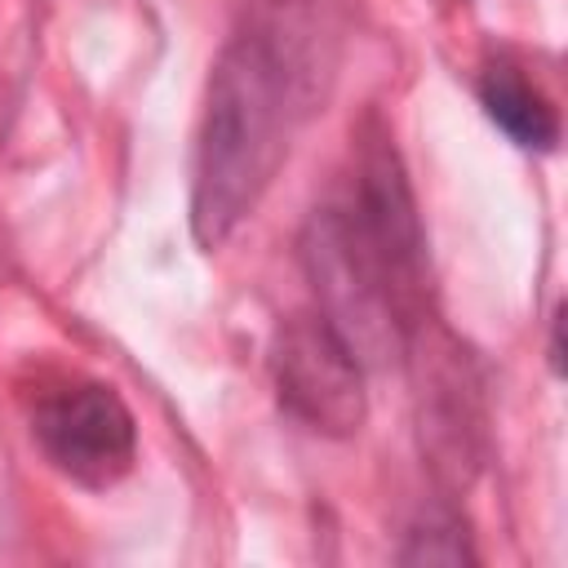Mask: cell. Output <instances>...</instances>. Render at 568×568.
I'll use <instances>...</instances> for the list:
<instances>
[{
    "mask_svg": "<svg viewBox=\"0 0 568 568\" xmlns=\"http://www.w3.org/2000/svg\"><path fill=\"white\" fill-rule=\"evenodd\" d=\"M413 541L399 550L404 564H470L475 550L466 546V532L457 519H426V528H413L408 532Z\"/></svg>",
    "mask_w": 568,
    "mask_h": 568,
    "instance_id": "obj_6",
    "label": "cell"
},
{
    "mask_svg": "<svg viewBox=\"0 0 568 568\" xmlns=\"http://www.w3.org/2000/svg\"><path fill=\"white\" fill-rule=\"evenodd\" d=\"M302 266L320 315L359 359H399L426 324V231L390 138L377 129L337 200L311 213Z\"/></svg>",
    "mask_w": 568,
    "mask_h": 568,
    "instance_id": "obj_1",
    "label": "cell"
},
{
    "mask_svg": "<svg viewBox=\"0 0 568 568\" xmlns=\"http://www.w3.org/2000/svg\"><path fill=\"white\" fill-rule=\"evenodd\" d=\"M479 102L488 120L528 151H550L559 142V115L550 98L510 62H488L479 75Z\"/></svg>",
    "mask_w": 568,
    "mask_h": 568,
    "instance_id": "obj_5",
    "label": "cell"
},
{
    "mask_svg": "<svg viewBox=\"0 0 568 568\" xmlns=\"http://www.w3.org/2000/svg\"><path fill=\"white\" fill-rule=\"evenodd\" d=\"M271 377L280 408L306 430L342 439L364 426V359L320 311L288 315L275 328Z\"/></svg>",
    "mask_w": 568,
    "mask_h": 568,
    "instance_id": "obj_3",
    "label": "cell"
},
{
    "mask_svg": "<svg viewBox=\"0 0 568 568\" xmlns=\"http://www.w3.org/2000/svg\"><path fill=\"white\" fill-rule=\"evenodd\" d=\"M31 435L40 453L80 488H111L138 457L133 413L102 382H67L40 395Z\"/></svg>",
    "mask_w": 568,
    "mask_h": 568,
    "instance_id": "obj_4",
    "label": "cell"
},
{
    "mask_svg": "<svg viewBox=\"0 0 568 568\" xmlns=\"http://www.w3.org/2000/svg\"><path fill=\"white\" fill-rule=\"evenodd\" d=\"M550 364H555V373H564V311H555V328H550Z\"/></svg>",
    "mask_w": 568,
    "mask_h": 568,
    "instance_id": "obj_7",
    "label": "cell"
},
{
    "mask_svg": "<svg viewBox=\"0 0 568 568\" xmlns=\"http://www.w3.org/2000/svg\"><path fill=\"white\" fill-rule=\"evenodd\" d=\"M311 102V62L275 22L240 31L213 62L191 173V231L204 248L257 209Z\"/></svg>",
    "mask_w": 568,
    "mask_h": 568,
    "instance_id": "obj_2",
    "label": "cell"
}]
</instances>
